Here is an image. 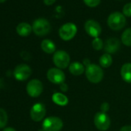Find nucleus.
<instances>
[{"mask_svg": "<svg viewBox=\"0 0 131 131\" xmlns=\"http://www.w3.org/2000/svg\"><path fill=\"white\" fill-rule=\"evenodd\" d=\"M86 77L90 83H98L103 78V71L98 65L89 63L86 68Z\"/></svg>", "mask_w": 131, "mask_h": 131, "instance_id": "1", "label": "nucleus"}, {"mask_svg": "<svg viewBox=\"0 0 131 131\" xmlns=\"http://www.w3.org/2000/svg\"><path fill=\"white\" fill-rule=\"evenodd\" d=\"M107 24L113 30H120L126 25V18L123 13L115 12L109 16L107 19Z\"/></svg>", "mask_w": 131, "mask_h": 131, "instance_id": "2", "label": "nucleus"}, {"mask_svg": "<svg viewBox=\"0 0 131 131\" xmlns=\"http://www.w3.org/2000/svg\"><path fill=\"white\" fill-rule=\"evenodd\" d=\"M32 31L34 33L39 36H43L47 35L51 29V26L49 22L42 18L36 19L32 23Z\"/></svg>", "mask_w": 131, "mask_h": 131, "instance_id": "3", "label": "nucleus"}, {"mask_svg": "<svg viewBox=\"0 0 131 131\" xmlns=\"http://www.w3.org/2000/svg\"><path fill=\"white\" fill-rule=\"evenodd\" d=\"M53 62L59 69H66L70 66V55L64 50H58L53 55Z\"/></svg>", "mask_w": 131, "mask_h": 131, "instance_id": "4", "label": "nucleus"}, {"mask_svg": "<svg viewBox=\"0 0 131 131\" xmlns=\"http://www.w3.org/2000/svg\"><path fill=\"white\" fill-rule=\"evenodd\" d=\"M77 32V27L73 23H67L62 25L59 30V35L64 41L71 40L76 36Z\"/></svg>", "mask_w": 131, "mask_h": 131, "instance_id": "5", "label": "nucleus"}, {"mask_svg": "<svg viewBox=\"0 0 131 131\" xmlns=\"http://www.w3.org/2000/svg\"><path fill=\"white\" fill-rule=\"evenodd\" d=\"M63 126L62 120L57 116H49L42 123L43 131H59Z\"/></svg>", "mask_w": 131, "mask_h": 131, "instance_id": "6", "label": "nucleus"}, {"mask_svg": "<svg viewBox=\"0 0 131 131\" xmlns=\"http://www.w3.org/2000/svg\"><path fill=\"white\" fill-rule=\"evenodd\" d=\"M93 121H94V124L96 127L101 131L107 130L111 123L109 116L106 113H103V112L96 113L95 114Z\"/></svg>", "mask_w": 131, "mask_h": 131, "instance_id": "7", "label": "nucleus"}, {"mask_svg": "<svg viewBox=\"0 0 131 131\" xmlns=\"http://www.w3.org/2000/svg\"><path fill=\"white\" fill-rule=\"evenodd\" d=\"M32 70L31 68L26 64L18 65L14 70V77L19 81H24L29 78L31 76Z\"/></svg>", "mask_w": 131, "mask_h": 131, "instance_id": "8", "label": "nucleus"}, {"mask_svg": "<svg viewBox=\"0 0 131 131\" xmlns=\"http://www.w3.org/2000/svg\"><path fill=\"white\" fill-rule=\"evenodd\" d=\"M43 90V86L40 80H32L27 83L26 91L27 93L32 97H38L41 95Z\"/></svg>", "mask_w": 131, "mask_h": 131, "instance_id": "9", "label": "nucleus"}, {"mask_svg": "<svg viewBox=\"0 0 131 131\" xmlns=\"http://www.w3.org/2000/svg\"><path fill=\"white\" fill-rule=\"evenodd\" d=\"M48 80L55 84H62L64 83L66 77L62 70L59 68H51L47 72Z\"/></svg>", "mask_w": 131, "mask_h": 131, "instance_id": "10", "label": "nucleus"}, {"mask_svg": "<svg viewBox=\"0 0 131 131\" xmlns=\"http://www.w3.org/2000/svg\"><path fill=\"white\" fill-rule=\"evenodd\" d=\"M46 115V107L41 103H37L32 106L30 110V116L35 122L41 121Z\"/></svg>", "mask_w": 131, "mask_h": 131, "instance_id": "11", "label": "nucleus"}, {"mask_svg": "<svg viewBox=\"0 0 131 131\" xmlns=\"http://www.w3.org/2000/svg\"><path fill=\"white\" fill-rule=\"evenodd\" d=\"M85 30L88 35L93 38H97L101 33V26L100 25L93 19H90L86 22L84 26Z\"/></svg>", "mask_w": 131, "mask_h": 131, "instance_id": "12", "label": "nucleus"}, {"mask_svg": "<svg viewBox=\"0 0 131 131\" xmlns=\"http://www.w3.org/2000/svg\"><path fill=\"white\" fill-rule=\"evenodd\" d=\"M119 48V41L116 38H110L106 40L105 51L107 53H115Z\"/></svg>", "mask_w": 131, "mask_h": 131, "instance_id": "13", "label": "nucleus"}, {"mask_svg": "<svg viewBox=\"0 0 131 131\" xmlns=\"http://www.w3.org/2000/svg\"><path fill=\"white\" fill-rule=\"evenodd\" d=\"M69 70L74 76H80L84 73L85 68H84V66L81 62H73L70 64Z\"/></svg>", "mask_w": 131, "mask_h": 131, "instance_id": "14", "label": "nucleus"}, {"mask_svg": "<svg viewBox=\"0 0 131 131\" xmlns=\"http://www.w3.org/2000/svg\"><path fill=\"white\" fill-rule=\"evenodd\" d=\"M120 73H121L122 79L125 82L128 83H131V63L130 62L125 63L122 66Z\"/></svg>", "mask_w": 131, "mask_h": 131, "instance_id": "15", "label": "nucleus"}, {"mask_svg": "<svg viewBox=\"0 0 131 131\" xmlns=\"http://www.w3.org/2000/svg\"><path fill=\"white\" fill-rule=\"evenodd\" d=\"M32 30V27L27 23H21L16 27V32L21 36H28Z\"/></svg>", "mask_w": 131, "mask_h": 131, "instance_id": "16", "label": "nucleus"}, {"mask_svg": "<svg viewBox=\"0 0 131 131\" xmlns=\"http://www.w3.org/2000/svg\"><path fill=\"white\" fill-rule=\"evenodd\" d=\"M52 101L56 104L61 106H64L66 105H67L69 103V100L67 96L61 93H55L52 95Z\"/></svg>", "mask_w": 131, "mask_h": 131, "instance_id": "17", "label": "nucleus"}, {"mask_svg": "<svg viewBox=\"0 0 131 131\" xmlns=\"http://www.w3.org/2000/svg\"><path fill=\"white\" fill-rule=\"evenodd\" d=\"M41 48L45 52L48 54H51L56 52V46L54 42L49 39H44L41 43Z\"/></svg>", "mask_w": 131, "mask_h": 131, "instance_id": "18", "label": "nucleus"}, {"mask_svg": "<svg viewBox=\"0 0 131 131\" xmlns=\"http://www.w3.org/2000/svg\"><path fill=\"white\" fill-rule=\"evenodd\" d=\"M99 62H100V64L102 67L108 68L110 67L112 62H113V59H112V56H110V54L105 53L100 56Z\"/></svg>", "mask_w": 131, "mask_h": 131, "instance_id": "19", "label": "nucleus"}, {"mask_svg": "<svg viewBox=\"0 0 131 131\" xmlns=\"http://www.w3.org/2000/svg\"><path fill=\"white\" fill-rule=\"evenodd\" d=\"M122 42L126 46H131V28L126 29L121 36Z\"/></svg>", "mask_w": 131, "mask_h": 131, "instance_id": "20", "label": "nucleus"}, {"mask_svg": "<svg viewBox=\"0 0 131 131\" xmlns=\"http://www.w3.org/2000/svg\"><path fill=\"white\" fill-rule=\"evenodd\" d=\"M8 122V116L6 112L2 109L0 108V129L3 128Z\"/></svg>", "mask_w": 131, "mask_h": 131, "instance_id": "21", "label": "nucleus"}, {"mask_svg": "<svg viewBox=\"0 0 131 131\" xmlns=\"http://www.w3.org/2000/svg\"><path fill=\"white\" fill-rule=\"evenodd\" d=\"M92 46H93V48L95 49V50H101L103 47V40L97 37V38H94V39L93 40L92 42Z\"/></svg>", "mask_w": 131, "mask_h": 131, "instance_id": "22", "label": "nucleus"}, {"mask_svg": "<svg viewBox=\"0 0 131 131\" xmlns=\"http://www.w3.org/2000/svg\"><path fill=\"white\" fill-rule=\"evenodd\" d=\"M123 14L125 16L131 17V3H126L123 8Z\"/></svg>", "mask_w": 131, "mask_h": 131, "instance_id": "23", "label": "nucleus"}, {"mask_svg": "<svg viewBox=\"0 0 131 131\" xmlns=\"http://www.w3.org/2000/svg\"><path fill=\"white\" fill-rule=\"evenodd\" d=\"M101 0H83L84 3L89 7H96L100 3Z\"/></svg>", "mask_w": 131, "mask_h": 131, "instance_id": "24", "label": "nucleus"}, {"mask_svg": "<svg viewBox=\"0 0 131 131\" xmlns=\"http://www.w3.org/2000/svg\"><path fill=\"white\" fill-rule=\"evenodd\" d=\"M109 109H110V105L107 103H103L100 106L101 112H103V113H106L109 110Z\"/></svg>", "mask_w": 131, "mask_h": 131, "instance_id": "25", "label": "nucleus"}, {"mask_svg": "<svg viewBox=\"0 0 131 131\" xmlns=\"http://www.w3.org/2000/svg\"><path fill=\"white\" fill-rule=\"evenodd\" d=\"M60 90L62 92H67L68 90V86H67V84H66L65 83L60 84Z\"/></svg>", "mask_w": 131, "mask_h": 131, "instance_id": "26", "label": "nucleus"}, {"mask_svg": "<svg viewBox=\"0 0 131 131\" xmlns=\"http://www.w3.org/2000/svg\"><path fill=\"white\" fill-rule=\"evenodd\" d=\"M43 2L46 6H51L56 2V0H43Z\"/></svg>", "mask_w": 131, "mask_h": 131, "instance_id": "27", "label": "nucleus"}, {"mask_svg": "<svg viewBox=\"0 0 131 131\" xmlns=\"http://www.w3.org/2000/svg\"><path fill=\"white\" fill-rule=\"evenodd\" d=\"M119 131H131V126H124L120 129Z\"/></svg>", "mask_w": 131, "mask_h": 131, "instance_id": "28", "label": "nucleus"}, {"mask_svg": "<svg viewBox=\"0 0 131 131\" xmlns=\"http://www.w3.org/2000/svg\"><path fill=\"white\" fill-rule=\"evenodd\" d=\"M3 131H16V130L14 128H13V127H6Z\"/></svg>", "mask_w": 131, "mask_h": 131, "instance_id": "29", "label": "nucleus"}, {"mask_svg": "<svg viewBox=\"0 0 131 131\" xmlns=\"http://www.w3.org/2000/svg\"><path fill=\"white\" fill-rule=\"evenodd\" d=\"M5 1H6V0H0V3H4Z\"/></svg>", "mask_w": 131, "mask_h": 131, "instance_id": "30", "label": "nucleus"}]
</instances>
